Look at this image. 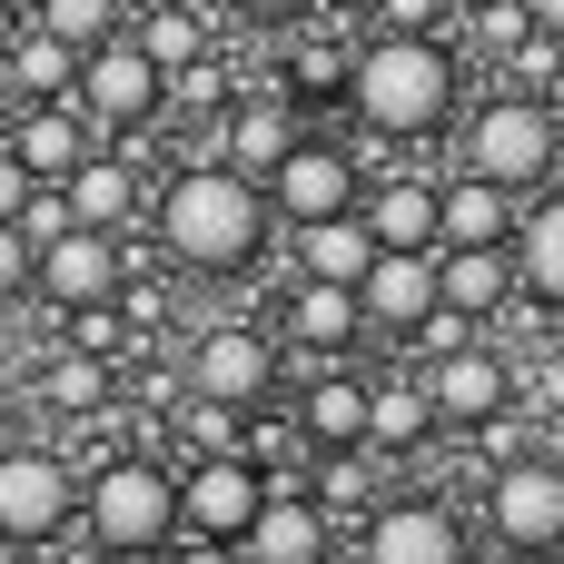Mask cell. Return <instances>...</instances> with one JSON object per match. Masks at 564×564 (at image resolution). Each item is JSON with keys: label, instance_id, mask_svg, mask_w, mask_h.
<instances>
[{"label": "cell", "instance_id": "8992f818", "mask_svg": "<svg viewBox=\"0 0 564 564\" xmlns=\"http://www.w3.org/2000/svg\"><path fill=\"white\" fill-rule=\"evenodd\" d=\"M69 99L89 109L99 139H149V129H169V69H159L129 30H109L99 50H79V89H69Z\"/></svg>", "mask_w": 564, "mask_h": 564}, {"label": "cell", "instance_id": "d6a6232c", "mask_svg": "<svg viewBox=\"0 0 564 564\" xmlns=\"http://www.w3.org/2000/svg\"><path fill=\"white\" fill-rule=\"evenodd\" d=\"M30 20H50L59 40H79V50H99L109 30H129V0H40Z\"/></svg>", "mask_w": 564, "mask_h": 564}, {"label": "cell", "instance_id": "ab89813d", "mask_svg": "<svg viewBox=\"0 0 564 564\" xmlns=\"http://www.w3.org/2000/svg\"><path fill=\"white\" fill-rule=\"evenodd\" d=\"M238 20H297V10H317V0H228Z\"/></svg>", "mask_w": 564, "mask_h": 564}, {"label": "cell", "instance_id": "44dd1931", "mask_svg": "<svg viewBox=\"0 0 564 564\" xmlns=\"http://www.w3.org/2000/svg\"><path fill=\"white\" fill-rule=\"evenodd\" d=\"M0 89L10 99H69L79 89V40H59L50 20H20L0 50Z\"/></svg>", "mask_w": 564, "mask_h": 564}, {"label": "cell", "instance_id": "7c38bea8", "mask_svg": "<svg viewBox=\"0 0 564 564\" xmlns=\"http://www.w3.org/2000/svg\"><path fill=\"white\" fill-rule=\"evenodd\" d=\"M426 397H436V426H496L506 416V397H516V367L496 357V347H446V357H426Z\"/></svg>", "mask_w": 564, "mask_h": 564}, {"label": "cell", "instance_id": "9a60e30c", "mask_svg": "<svg viewBox=\"0 0 564 564\" xmlns=\"http://www.w3.org/2000/svg\"><path fill=\"white\" fill-rule=\"evenodd\" d=\"M436 297H446V288H436V248H377L367 278H357V307H367L377 337H416V317H426Z\"/></svg>", "mask_w": 564, "mask_h": 564}, {"label": "cell", "instance_id": "603a6c76", "mask_svg": "<svg viewBox=\"0 0 564 564\" xmlns=\"http://www.w3.org/2000/svg\"><path fill=\"white\" fill-rule=\"evenodd\" d=\"M516 288H525L535 307H555V317H564V188H555V198H535V208L516 218Z\"/></svg>", "mask_w": 564, "mask_h": 564}, {"label": "cell", "instance_id": "5b68a950", "mask_svg": "<svg viewBox=\"0 0 564 564\" xmlns=\"http://www.w3.org/2000/svg\"><path fill=\"white\" fill-rule=\"evenodd\" d=\"M69 535H79V476H69V456L0 436V555H50Z\"/></svg>", "mask_w": 564, "mask_h": 564}, {"label": "cell", "instance_id": "e0dca14e", "mask_svg": "<svg viewBox=\"0 0 564 564\" xmlns=\"http://www.w3.org/2000/svg\"><path fill=\"white\" fill-rule=\"evenodd\" d=\"M59 188H69V218H79V228H129V218L149 208V178H139V159H129V139H99Z\"/></svg>", "mask_w": 564, "mask_h": 564}, {"label": "cell", "instance_id": "5bb4252c", "mask_svg": "<svg viewBox=\"0 0 564 564\" xmlns=\"http://www.w3.org/2000/svg\"><path fill=\"white\" fill-rule=\"evenodd\" d=\"M119 278H129V268H119V228H79V218H69V228L40 248V297H50V307H99V297H119Z\"/></svg>", "mask_w": 564, "mask_h": 564}, {"label": "cell", "instance_id": "7a4b0ae2", "mask_svg": "<svg viewBox=\"0 0 564 564\" xmlns=\"http://www.w3.org/2000/svg\"><path fill=\"white\" fill-rule=\"evenodd\" d=\"M347 109L377 139H436L456 119V50H446V30H367V50L347 69Z\"/></svg>", "mask_w": 564, "mask_h": 564}, {"label": "cell", "instance_id": "52a82bcc", "mask_svg": "<svg viewBox=\"0 0 564 564\" xmlns=\"http://www.w3.org/2000/svg\"><path fill=\"white\" fill-rule=\"evenodd\" d=\"M258 506H268V476H258V456H248V446L198 456V466L178 476V535H188V545H238Z\"/></svg>", "mask_w": 564, "mask_h": 564}, {"label": "cell", "instance_id": "4dcf8cb0", "mask_svg": "<svg viewBox=\"0 0 564 564\" xmlns=\"http://www.w3.org/2000/svg\"><path fill=\"white\" fill-rule=\"evenodd\" d=\"M169 416H178V446H188V456H228V446H248V406H228V397H198V387H188Z\"/></svg>", "mask_w": 564, "mask_h": 564}, {"label": "cell", "instance_id": "e575fe53", "mask_svg": "<svg viewBox=\"0 0 564 564\" xmlns=\"http://www.w3.org/2000/svg\"><path fill=\"white\" fill-rule=\"evenodd\" d=\"M59 317H69V347H89V357H119V347H129L119 297H99V307H59Z\"/></svg>", "mask_w": 564, "mask_h": 564}, {"label": "cell", "instance_id": "d4e9b609", "mask_svg": "<svg viewBox=\"0 0 564 564\" xmlns=\"http://www.w3.org/2000/svg\"><path fill=\"white\" fill-rule=\"evenodd\" d=\"M436 288H446V307L496 317V307L516 297V238H506V248H436Z\"/></svg>", "mask_w": 564, "mask_h": 564}, {"label": "cell", "instance_id": "d590c367", "mask_svg": "<svg viewBox=\"0 0 564 564\" xmlns=\"http://www.w3.org/2000/svg\"><path fill=\"white\" fill-rule=\"evenodd\" d=\"M30 288H40V248L20 238V218H0V317H10Z\"/></svg>", "mask_w": 564, "mask_h": 564}, {"label": "cell", "instance_id": "f35d334b", "mask_svg": "<svg viewBox=\"0 0 564 564\" xmlns=\"http://www.w3.org/2000/svg\"><path fill=\"white\" fill-rule=\"evenodd\" d=\"M30 188H40V178H30V169L10 159V139H0V218H20V198H30Z\"/></svg>", "mask_w": 564, "mask_h": 564}, {"label": "cell", "instance_id": "30bf717a", "mask_svg": "<svg viewBox=\"0 0 564 564\" xmlns=\"http://www.w3.org/2000/svg\"><path fill=\"white\" fill-rule=\"evenodd\" d=\"M278 377H288V357H278L268 327H208V337L188 347V387H198V397H228V406H248V416L278 397Z\"/></svg>", "mask_w": 564, "mask_h": 564}, {"label": "cell", "instance_id": "f1b7e54d", "mask_svg": "<svg viewBox=\"0 0 564 564\" xmlns=\"http://www.w3.org/2000/svg\"><path fill=\"white\" fill-rule=\"evenodd\" d=\"M347 69H357V50H347V40H297V50H288V69H278V89H288L297 109H327V99H347Z\"/></svg>", "mask_w": 564, "mask_h": 564}, {"label": "cell", "instance_id": "ffe728a7", "mask_svg": "<svg viewBox=\"0 0 564 564\" xmlns=\"http://www.w3.org/2000/svg\"><path fill=\"white\" fill-rule=\"evenodd\" d=\"M506 238H516V188L456 169L436 188V248H506Z\"/></svg>", "mask_w": 564, "mask_h": 564}, {"label": "cell", "instance_id": "60d3db41", "mask_svg": "<svg viewBox=\"0 0 564 564\" xmlns=\"http://www.w3.org/2000/svg\"><path fill=\"white\" fill-rule=\"evenodd\" d=\"M525 10H535V30H545V40H564V0H525Z\"/></svg>", "mask_w": 564, "mask_h": 564}, {"label": "cell", "instance_id": "4fadbf2b", "mask_svg": "<svg viewBox=\"0 0 564 564\" xmlns=\"http://www.w3.org/2000/svg\"><path fill=\"white\" fill-rule=\"evenodd\" d=\"M10 159L30 169V178H69L89 149H99V129H89V109L79 99H10Z\"/></svg>", "mask_w": 564, "mask_h": 564}, {"label": "cell", "instance_id": "ac0fdd59", "mask_svg": "<svg viewBox=\"0 0 564 564\" xmlns=\"http://www.w3.org/2000/svg\"><path fill=\"white\" fill-rule=\"evenodd\" d=\"M337 545V525H327V506L297 486V496H278L268 486V506L248 516V535H238V555H258V564H317Z\"/></svg>", "mask_w": 564, "mask_h": 564}, {"label": "cell", "instance_id": "836d02e7", "mask_svg": "<svg viewBox=\"0 0 564 564\" xmlns=\"http://www.w3.org/2000/svg\"><path fill=\"white\" fill-rule=\"evenodd\" d=\"M169 109H228V59H218V50L178 59V69H169Z\"/></svg>", "mask_w": 564, "mask_h": 564}, {"label": "cell", "instance_id": "9c48e42d", "mask_svg": "<svg viewBox=\"0 0 564 564\" xmlns=\"http://www.w3.org/2000/svg\"><path fill=\"white\" fill-rule=\"evenodd\" d=\"M357 159L337 149V139H317V129H297V149L268 169V208L288 218V228H307V218H337V208H357Z\"/></svg>", "mask_w": 564, "mask_h": 564}, {"label": "cell", "instance_id": "bcb514c9", "mask_svg": "<svg viewBox=\"0 0 564 564\" xmlns=\"http://www.w3.org/2000/svg\"><path fill=\"white\" fill-rule=\"evenodd\" d=\"M0 436H10V416H0Z\"/></svg>", "mask_w": 564, "mask_h": 564}, {"label": "cell", "instance_id": "d6986e66", "mask_svg": "<svg viewBox=\"0 0 564 564\" xmlns=\"http://www.w3.org/2000/svg\"><path fill=\"white\" fill-rule=\"evenodd\" d=\"M297 129H307V109L278 89V99H228V119H218V159L228 169H248V178H268L288 149H297Z\"/></svg>", "mask_w": 564, "mask_h": 564}, {"label": "cell", "instance_id": "cb8c5ba5", "mask_svg": "<svg viewBox=\"0 0 564 564\" xmlns=\"http://www.w3.org/2000/svg\"><path fill=\"white\" fill-rule=\"evenodd\" d=\"M357 218L377 228V248H436V178H377L357 188Z\"/></svg>", "mask_w": 564, "mask_h": 564}, {"label": "cell", "instance_id": "2e32d148", "mask_svg": "<svg viewBox=\"0 0 564 564\" xmlns=\"http://www.w3.org/2000/svg\"><path fill=\"white\" fill-rule=\"evenodd\" d=\"M357 337H367V307H357L347 278H297L288 288V347L297 357L337 367V357H357Z\"/></svg>", "mask_w": 564, "mask_h": 564}, {"label": "cell", "instance_id": "74e56055", "mask_svg": "<svg viewBox=\"0 0 564 564\" xmlns=\"http://www.w3.org/2000/svg\"><path fill=\"white\" fill-rule=\"evenodd\" d=\"M456 20V0H377L367 10V30H446Z\"/></svg>", "mask_w": 564, "mask_h": 564}, {"label": "cell", "instance_id": "83f0119b", "mask_svg": "<svg viewBox=\"0 0 564 564\" xmlns=\"http://www.w3.org/2000/svg\"><path fill=\"white\" fill-rule=\"evenodd\" d=\"M426 426H436L426 377H406V387H367V446H377V456H416Z\"/></svg>", "mask_w": 564, "mask_h": 564}, {"label": "cell", "instance_id": "f546056e", "mask_svg": "<svg viewBox=\"0 0 564 564\" xmlns=\"http://www.w3.org/2000/svg\"><path fill=\"white\" fill-rule=\"evenodd\" d=\"M129 40H139V50L159 59V69H178V59H198V50H218V40H208V20H198L188 0H149Z\"/></svg>", "mask_w": 564, "mask_h": 564}, {"label": "cell", "instance_id": "8d00e7d4", "mask_svg": "<svg viewBox=\"0 0 564 564\" xmlns=\"http://www.w3.org/2000/svg\"><path fill=\"white\" fill-rule=\"evenodd\" d=\"M59 228H69V188H59V178H40V188L20 198V238H30V248H50Z\"/></svg>", "mask_w": 564, "mask_h": 564}, {"label": "cell", "instance_id": "3957f363", "mask_svg": "<svg viewBox=\"0 0 564 564\" xmlns=\"http://www.w3.org/2000/svg\"><path fill=\"white\" fill-rule=\"evenodd\" d=\"M178 535V476L149 456H109L79 476V545L89 555H159Z\"/></svg>", "mask_w": 564, "mask_h": 564}, {"label": "cell", "instance_id": "1f68e13d", "mask_svg": "<svg viewBox=\"0 0 564 564\" xmlns=\"http://www.w3.org/2000/svg\"><path fill=\"white\" fill-rule=\"evenodd\" d=\"M307 496L327 506V525H367V506H377V486H367V446H327V466H317Z\"/></svg>", "mask_w": 564, "mask_h": 564}, {"label": "cell", "instance_id": "7402d4cb", "mask_svg": "<svg viewBox=\"0 0 564 564\" xmlns=\"http://www.w3.org/2000/svg\"><path fill=\"white\" fill-rule=\"evenodd\" d=\"M297 436L327 456V446H367V377H347V367H317L307 377V397H297Z\"/></svg>", "mask_w": 564, "mask_h": 564}, {"label": "cell", "instance_id": "4316f807", "mask_svg": "<svg viewBox=\"0 0 564 564\" xmlns=\"http://www.w3.org/2000/svg\"><path fill=\"white\" fill-rule=\"evenodd\" d=\"M297 238V278H367V258H377V228L357 218V208H337V218H307V228H288Z\"/></svg>", "mask_w": 564, "mask_h": 564}, {"label": "cell", "instance_id": "ba28073f", "mask_svg": "<svg viewBox=\"0 0 564 564\" xmlns=\"http://www.w3.org/2000/svg\"><path fill=\"white\" fill-rule=\"evenodd\" d=\"M357 555L377 564H456L466 555V516L446 496H377L357 525Z\"/></svg>", "mask_w": 564, "mask_h": 564}, {"label": "cell", "instance_id": "6da1fadb", "mask_svg": "<svg viewBox=\"0 0 564 564\" xmlns=\"http://www.w3.org/2000/svg\"><path fill=\"white\" fill-rule=\"evenodd\" d=\"M268 178L228 169V159H188L169 188H159V248L188 268V278H248L268 258Z\"/></svg>", "mask_w": 564, "mask_h": 564}, {"label": "cell", "instance_id": "484cf974", "mask_svg": "<svg viewBox=\"0 0 564 564\" xmlns=\"http://www.w3.org/2000/svg\"><path fill=\"white\" fill-rule=\"evenodd\" d=\"M109 397H119V357H89V347L50 357V377H40V406H50L59 426H99Z\"/></svg>", "mask_w": 564, "mask_h": 564}, {"label": "cell", "instance_id": "277c9868", "mask_svg": "<svg viewBox=\"0 0 564 564\" xmlns=\"http://www.w3.org/2000/svg\"><path fill=\"white\" fill-rule=\"evenodd\" d=\"M555 159H564V119L545 89H496L486 109H466V169L476 178H506L525 198L555 178Z\"/></svg>", "mask_w": 564, "mask_h": 564}, {"label": "cell", "instance_id": "7bdbcfd3", "mask_svg": "<svg viewBox=\"0 0 564 564\" xmlns=\"http://www.w3.org/2000/svg\"><path fill=\"white\" fill-rule=\"evenodd\" d=\"M327 10H347V20H367V10H377V0H327Z\"/></svg>", "mask_w": 564, "mask_h": 564}, {"label": "cell", "instance_id": "f6af8a7d", "mask_svg": "<svg viewBox=\"0 0 564 564\" xmlns=\"http://www.w3.org/2000/svg\"><path fill=\"white\" fill-rule=\"evenodd\" d=\"M456 10H476V0H456Z\"/></svg>", "mask_w": 564, "mask_h": 564}, {"label": "cell", "instance_id": "ee69618b", "mask_svg": "<svg viewBox=\"0 0 564 564\" xmlns=\"http://www.w3.org/2000/svg\"><path fill=\"white\" fill-rule=\"evenodd\" d=\"M0 129H10V89H0Z\"/></svg>", "mask_w": 564, "mask_h": 564}, {"label": "cell", "instance_id": "b9f144b4", "mask_svg": "<svg viewBox=\"0 0 564 564\" xmlns=\"http://www.w3.org/2000/svg\"><path fill=\"white\" fill-rule=\"evenodd\" d=\"M10 30H20V0H0V50H10Z\"/></svg>", "mask_w": 564, "mask_h": 564}, {"label": "cell", "instance_id": "7dc6e473", "mask_svg": "<svg viewBox=\"0 0 564 564\" xmlns=\"http://www.w3.org/2000/svg\"><path fill=\"white\" fill-rule=\"evenodd\" d=\"M555 555H564V535H555Z\"/></svg>", "mask_w": 564, "mask_h": 564}, {"label": "cell", "instance_id": "8fae6325", "mask_svg": "<svg viewBox=\"0 0 564 564\" xmlns=\"http://www.w3.org/2000/svg\"><path fill=\"white\" fill-rule=\"evenodd\" d=\"M486 525H496L506 555H555V535H564V466H545V456L506 466V476L486 486Z\"/></svg>", "mask_w": 564, "mask_h": 564}]
</instances>
